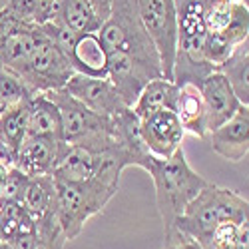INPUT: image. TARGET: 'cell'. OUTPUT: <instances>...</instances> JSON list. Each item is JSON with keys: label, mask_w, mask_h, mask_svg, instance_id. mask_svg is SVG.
Masks as SVG:
<instances>
[{"label": "cell", "mask_w": 249, "mask_h": 249, "mask_svg": "<svg viewBox=\"0 0 249 249\" xmlns=\"http://www.w3.org/2000/svg\"><path fill=\"white\" fill-rule=\"evenodd\" d=\"M138 14L158 50L161 76L172 80L176 44H178V12L174 0H136ZM174 82V80H172Z\"/></svg>", "instance_id": "cell-7"}, {"label": "cell", "mask_w": 249, "mask_h": 249, "mask_svg": "<svg viewBox=\"0 0 249 249\" xmlns=\"http://www.w3.org/2000/svg\"><path fill=\"white\" fill-rule=\"evenodd\" d=\"M199 92L205 106L207 132H212L217 126H221V124H225L241 106L233 88L230 86L227 78L219 70H213L210 76L203 78V82L199 84Z\"/></svg>", "instance_id": "cell-13"}, {"label": "cell", "mask_w": 249, "mask_h": 249, "mask_svg": "<svg viewBox=\"0 0 249 249\" xmlns=\"http://www.w3.org/2000/svg\"><path fill=\"white\" fill-rule=\"evenodd\" d=\"M92 2V6H94V10H96V14H98V18L102 20H106L108 18V14H110V6H112V0H90Z\"/></svg>", "instance_id": "cell-31"}, {"label": "cell", "mask_w": 249, "mask_h": 249, "mask_svg": "<svg viewBox=\"0 0 249 249\" xmlns=\"http://www.w3.org/2000/svg\"><path fill=\"white\" fill-rule=\"evenodd\" d=\"M26 136H40L62 140V122L56 104L46 94H34L28 100V120H26Z\"/></svg>", "instance_id": "cell-16"}, {"label": "cell", "mask_w": 249, "mask_h": 249, "mask_svg": "<svg viewBox=\"0 0 249 249\" xmlns=\"http://www.w3.org/2000/svg\"><path fill=\"white\" fill-rule=\"evenodd\" d=\"M68 60L76 74L108 78V52L102 46L98 32L80 34Z\"/></svg>", "instance_id": "cell-14"}, {"label": "cell", "mask_w": 249, "mask_h": 249, "mask_svg": "<svg viewBox=\"0 0 249 249\" xmlns=\"http://www.w3.org/2000/svg\"><path fill=\"white\" fill-rule=\"evenodd\" d=\"M56 20L78 34L98 32L102 26L90 0H58Z\"/></svg>", "instance_id": "cell-19"}, {"label": "cell", "mask_w": 249, "mask_h": 249, "mask_svg": "<svg viewBox=\"0 0 249 249\" xmlns=\"http://www.w3.org/2000/svg\"><path fill=\"white\" fill-rule=\"evenodd\" d=\"M14 152L8 150L2 142H0V165H4V168H12L14 165Z\"/></svg>", "instance_id": "cell-32"}, {"label": "cell", "mask_w": 249, "mask_h": 249, "mask_svg": "<svg viewBox=\"0 0 249 249\" xmlns=\"http://www.w3.org/2000/svg\"><path fill=\"white\" fill-rule=\"evenodd\" d=\"M32 94L24 86V82L20 80L18 74H14L8 68L0 66V112L14 106V104L30 98Z\"/></svg>", "instance_id": "cell-25"}, {"label": "cell", "mask_w": 249, "mask_h": 249, "mask_svg": "<svg viewBox=\"0 0 249 249\" xmlns=\"http://www.w3.org/2000/svg\"><path fill=\"white\" fill-rule=\"evenodd\" d=\"M239 2H245V4H247V0H239Z\"/></svg>", "instance_id": "cell-35"}, {"label": "cell", "mask_w": 249, "mask_h": 249, "mask_svg": "<svg viewBox=\"0 0 249 249\" xmlns=\"http://www.w3.org/2000/svg\"><path fill=\"white\" fill-rule=\"evenodd\" d=\"M217 70L227 78L237 100L243 106H249V40L237 44L231 56Z\"/></svg>", "instance_id": "cell-20"}, {"label": "cell", "mask_w": 249, "mask_h": 249, "mask_svg": "<svg viewBox=\"0 0 249 249\" xmlns=\"http://www.w3.org/2000/svg\"><path fill=\"white\" fill-rule=\"evenodd\" d=\"M235 42H231L225 34H207L205 38V46H203V56L210 64L217 70L223 62L231 56V52L235 50Z\"/></svg>", "instance_id": "cell-26"}, {"label": "cell", "mask_w": 249, "mask_h": 249, "mask_svg": "<svg viewBox=\"0 0 249 249\" xmlns=\"http://www.w3.org/2000/svg\"><path fill=\"white\" fill-rule=\"evenodd\" d=\"M205 138H210L212 150L217 156L235 163L243 161L249 154V106L241 104L230 120L207 132Z\"/></svg>", "instance_id": "cell-12"}, {"label": "cell", "mask_w": 249, "mask_h": 249, "mask_svg": "<svg viewBox=\"0 0 249 249\" xmlns=\"http://www.w3.org/2000/svg\"><path fill=\"white\" fill-rule=\"evenodd\" d=\"M176 82L165 80L163 76L150 80L138 94L136 102L132 104V112L142 120L158 110H174L176 108Z\"/></svg>", "instance_id": "cell-18"}, {"label": "cell", "mask_w": 249, "mask_h": 249, "mask_svg": "<svg viewBox=\"0 0 249 249\" xmlns=\"http://www.w3.org/2000/svg\"><path fill=\"white\" fill-rule=\"evenodd\" d=\"M207 34H225L235 44L249 38V6L239 0H203Z\"/></svg>", "instance_id": "cell-10"}, {"label": "cell", "mask_w": 249, "mask_h": 249, "mask_svg": "<svg viewBox=\"0 0 249 249\" xmlns=\"http://www.w3.org/2000/svg\"><path fill=\"white\" fill-rule=\"evenodd\" d=\"M2 241H4V239H2V237H0V243H2Z\"/></svg>", "instance_id": "cell-36"}, {"label": "cell", "mask_w": 249, "mask_h": 249, "mask_svg": "<svg viewBox=\"0 0 249 249\" xmlns=\"http://www.w3.org/2000/svg\"><path fill=\"white\" fill-rule=\"evenodd\" d=\"M62 90H66L72 98L82 102L92 112L106 118L116 116L124 108H130L126 106V102L122 100V96L118 94V90L108 78H92L74 72Z\"/></svg>", "instance_id": "cell-9"}, {"label": "cell", "mask_w": 249, "mask_h": 249, "mask_svg": "<svg viewBox=\"0 0 249 249\" xmlns=\"http://www.w3.org/2000/svg\"><path fill=\"white\" fill-rule=\"evenodd\" d=\"M28 181H30V176H26L24 172H20L16 165H12V168H8V174H6V179H4V188H2L0 197L22 203Z\"/></svg>", "instance_id": "cell-28"}, {"label": "cell", "mask_w": 249, "mask_h": 249, "mask_svg": "<svg viewBox=\"0 0 249 249\" xmlns=\"http://www.w3.org/2000/svg\"><path fill=\"white\" fill-rule=\"evenodd\" d=\"M140 136L152 156L168 160L181 148L185 132L174 110H158L140 120Z\"/></svg>", "instance_id": "cell-8"}, {"label": "cell", "mask_w": 249, "mask_h": 249, "mask_svg": "<svg viewBox=\"0 0 249 249\" xmlns=\"http://www.w3.org/2000/svg\"><path fill=\"white\" fill-rule=\"evenodd\" d=\"M22 205H24V210L32 215V219L56 212L54 176H34V178H30V181L26 185V192H24V197H22Z\"/></svg>", "instance_id": "cell-21"}, {"label": "cell", "mask_w": 249, "mask_h": 249, "mask_svg": "<svg viewBox=\"0 0 249 249\" xmlns=\"http://www.w3.org/2000/svg\"><path fill=\"white\" fill-rule=\"evenodd\" d=\"M68 148L66 142L40 138V136H26L24 142L16 150L14 165L24 172L26 176H52L60 158L64 156Z\"/></svg>", "instance_id": "cell-11"}, {"label": "cell", "mask_w": 249, "mask_h": 249, "mask_svg": "<svg viewBox=\"0 0 249 249\" xmlns=\"http://www.w3.org/2000/svg\"><path fill=\"white\" fill-rule=\"evenodd\" d=\"M176 86H178V94H176L174 112L179 118L183 132L203 140L207 136V122H205V106L199 86L190 84V82Z\"/></svg>", "instance_id": "cell-15"}, {"label": "cell", "mask_w": 249, "mask_h": 249, "mask_svg": "<svg viewBox=\"0 0 249 249\" xmlns=\"http://www.w3.org/2000/svg\"><path fill=\"white\" fill-rule=\"evenodd\" d=\"M72 74H74V68L70 64V60L56 48L52 40L46 38L44 32L40 34V40L32 56L28 58L26 66L18 72L20 80L24 82V86L32 96L62 90L66 86V82L72 78Z\"/></svg>", "instance_id": "cell-6"}, {"label": "cell", "mask_w": 249, "mask_h": 249, "mask_svg": "<svg viewBox=\"0 0 249 249\" xmlns=\"http://www.w3.org/2000/svg\"><path fill=\"white\" fill-rule=\"evenodd\" d=\"M247 215H249V203L245 197H241L233 190L221 188V185L215 183H207L185 205V210L176 219L170 233L190 237L196 243H199L201 249H207L212 233L221 221L243 223L247 221Z\"/></svg>", "instance_id": "cell-1"}, {"label": "cell", "mask_w": 249, "mask_h": 249, "mask_svg": "<svg viewBox=\"0 0 249 249\" xmlns=\"http://www.w3.org/2000/svg\"><path fill=\"white\" fill-rule=\"evenodd\" d=\"M6 174H8V168H4V165H0V194H2V188H4Z\"/></svg>", "instance_id": "cell-33"}, {"label": "cell", "mask_w": 249, "mask_h": 249, "mask_svg": "<svg viewBox=\"0 0 249 249\" xmlns=\"http://www.w3.org/2000/svg\"><path fill=\"white\" fill-rule=\"evenodd\" d=\"M28 100L30 98L14 104V106L6 108L4 112H0V142H2L8 150H12L14 156L28 134V130H26Z\"/></svg>", "instance_id": "cell-22"}, {"label": "cell", "mask_w": 249, "mask_h": 249, "mask_svg": "<svg viewBox=\"0 0 249 249\" xmlns=\"http://www.w3.org/2000/svg\"><path fill=\"white\" fill-rule=\"evenodd\" d=\"M46 96L60 112L62 138L68 146H80L90 152H106L118 146L112 132V118L92 112L66 90L46 92Z\"/></svg>", "instance_id": "cell-4"}, {"label": "cell", "mask_w": 249, "mask_h": 249, "mask_svg": "<svg viewBox=\"0 0 249 249\" xmlns=\"http://www.w3.org/2000/svg\"><path fill=\"white\" fill-rule=\"evenodd\" d=\"M56 188V217L66 239H76L88 219L98 215L118 190L104 185L98 179L90 181H68L54 178Z\"/></svg>", "instance_id": "cell-3"}, {"label": "cell", "mask_w": 249, "mask_h": 249, "mask_svg": "<svg viewBox=\"0 0 249 249\" xmlns=\"http://www.w3.org/2000/svg\"><path fill=\"white\" fill-rule=\"evenodd\" d=\"M10 245L14 249H52L48 243H44L36 233H24V235H18L10 241Z\"/></svg>", "instance_id": "cell-29"}, {"label": "cell", "mask_w": 249, "mask_h": 249, "mask_svg": "<svg viewBox=\"0 0 249 249\" xmlns=\"http://www.w3.org/2000/svg\"><path fill=\"white\" fill-rule=\"evenodd\" d=\"M40 28L36 24H28L20 28L12 36H8L2 44H0V66L12 70L18 74L26 66L28 58L32 56L38 40H40Z\"/></svg>", "instance_id": "cell-17"}, {"label": "cell", "mask_w": 249, "mask_h": 249, "mask_svg": "<svg viewBox=\"0 0 249 249\" xmlns=\"http://www.w3.org/2000/svg\"><path fill=\"white\" fill-rule=\"evenodd\" d=\"M0 249H14V247L10 245V241H2L0 243Z\"/></svg>", "instance_id": "cell-34"}, {"label": "cell", "mask_w": 249, "mask_h": 249, "mask_svg": "<svg viewBox=\"0 0 249 249\" xmlns=\"http://www.w3.org/2000/svg\"><path fill=\"white\" fill-rule=\"evenodd\" d=\"M207 249H249V221H221L212 233Z\"/></svg>", "instance_id": "cell-24"}, {"label": "cell", "mask_w": 249, "mask_h": 249, "mask_svg": "<svg viewBox=\"0 0 249 249\" xmlns=\"http://www.w3.org/2000/svg\"><path fill=\"white\" fill-rule=\"evenodd\" d=\"M143 172H148L152 176L154 188H156V203H158V212L163 223V235H165L172 231L176 219L181 215L185 205L210 181L203 176H199L188 163L183 148H179L168 160L152 158Z\"/></svg>", "instance_id": "cell-2"}, {"label": "cell", "mask_w": 249, "mask_h": 249, "mask_svg": "<svg viewBox=\"0 0 249 249\" xmlns=\"http://www.w3.org/2000/svg\"><path fill=\"white\" fill-rule=\"evenodd\" d=\"M24 233H34L32 215L20 201L0 197V237L4 241H12L14 237Z\"/></svg>", "instance_id": "cell-23"}, {"label": "cell", "mask_w": 249, "mask_h": 249, "mask_svg": "<svg viewBox=\"0 0 249 249\" xmlns=\"http://www.w3.org/2000/svg\"><path fill=\"white\" fill-rule=\"evenodd\" d=\"M40 30L46 34L48 40H52L62 54H64L66 58H70V52H72V48L76 44L78 36H80L78 32L70 30L68 26L58 22V20H50V22H46V24H40Z\"/></svg>", "instance_id": "cell-27"}, {"label": "cell", "mask_w": 249, "mask_h": 249, "mask_svg": "<svg viewBox=\"0 0 249 249\" xmlns=\"http://www.w3.org/2000/svg\"><path fill=\"white\" fill-rule=\"evenodd\" d=\"M98 38L106 52L122 50L142 62L161 68L158 50L140 20L136 0H112L110 14L102 22Z\"/></svg>", "instance_id": "cell-5"}, {"label": "cell", "mask_w": 249, "mask_h": 249, "mask_svg": "<svg viewBox=\"0 0 249 249\" xmlns=\"http://www.w3.org/2000/svg\"><path fill=\"white\" fill-rule=\"evenodd\" d=\"M163 249H201V247H199V243H196L190 237H183L179 233H170V235H165Z\"/></svg>", "instance_id": "cell-30"}]
</instances>
